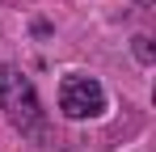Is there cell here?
I'll return each mask as SVG.
<instances>
[{
  "label": "cell",
  "instance_id": "2",
  "mask_svg": "<svg viewBox=\"0 0 156 152\" xmlns=\"http://www.w3.org/2000/svg\"><path fill=\"white\" fill-rule=\"evenodd\" d=\"M59 110L68 118H97L105 110V89L97 76H84V72H72L63 76L59 85Z\"/></svg>",
  "mask_w": 156,
  "mask_h": 152
},
{
  "label": "cell",
  "instance_id": "1",
  "mask_svg": "<svg viewBox=\"0 0 156 152\" xmlns=\"http://www.w3.org/2000/svg\"><path fill=\"white\" fill-rule=\"evenodd\" d=\"M0 106H4V118L17 127L26 139H47V114H42V101L34 93V80L21 68H0Z\"/></svg>",
  "mask_w": 156,
  "mask_h": 152
}]
</instances>
